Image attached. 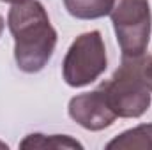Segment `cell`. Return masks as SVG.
Masks as SVG:
<instances>
[{"label":"cell","instance_id":"obj_10","mask_svg":"<svg viewBox=\"0 0 152 150\" xmlns=\"http://www.w3.org/2000/svg\"><path fill=\"white\" fill-rule=\"evenodd\" d=\"M4 27H5V21H4V18H2V14H0V36H2V32H4Z\"/></svg>","mask_w":152,"mask_h":150},{"label":"cell","instance_id":"obj_4","mask_svg":"<svg viewBox=\"0 0 152 150\" xmlns=\"http://www.w3.org/2000/svg\"><path fill=\"white\" fill-rule=\"evenodd\" d=\"M108 67L106 46L99 30H90L73 41L64 62L62 76L64 81L73 87L81 88L94 83Z\"/></svg>","mask_w":152,"mask_h":150},{"label":"cell","instance_id":"obj_1","mask_svg":"<svg viewBox=\"0 0 152 150\" xmlns=\"http://www.w3.org/2000/svg\"><path fill=\"white\" fill-rule=\"evenodd\" d=\"M7 27L14 39V60L18 69L27 74L42 71L57 46V30L44 5L39 0L12 4L7 14Z\"/></svg>","mask_w":152,"mask_h":150},{"label":"cell","instance_id":"obj_8","mask_svg":"<svg viewBox=\"0 0 152 150\" xmlns=\"http://www.w3.org/2000/svg\"><path fill=\"white\" fill-rule=\"evenodd\" d=\"M21 149H55V150H60V149H83V145L67 136V134H41V133H34V134H28L25 136V140H21L20 143Z\"/></svg>","mask_w":152,"mask_h":150},{"label":"cell","instance_id":"obj_7","mask_svg":"<svg viewBox=\"0 0 152 150\" xmlns=\"http://www.w3.org/2000/svg\"><path fill=\"white\" fill-rule=\"evenodd\" d=\"M67 12L76 20H99L110 14L113 0H62Z\"/></svg>","mask_w":152,"mask_h":150},{"label":"cell","instance_id":"obj_6","mask_svg":"<svg viewBox=\"0 0 152 150\" xmlns=\"http://www.w3.org/2000/svg\"><path fill=\"white\" fill-rule=\"evenodd\" d=\"M108 150H152V124L127 129L106 143Z\"/></svg>","mask_w":152,"mask_h":150},{"label":"cell","instance_id":"obj_3","mask_svg":"<svg viewBox=\"0 0 152 150\" xmlns=\"http://www.w3.org/2000/svg\"><path fill=\"white\" fill-rule=\"evenodd\" d=\"M122 58H138L147 53L152 32L149 0H113L110 11Z\"/></svg>","mask_w":152,"mask_h":150},{"label":"cell","instance_id":"obj_2","mask_svg":"<svg viewBox=\"0 0 152 150\" xmlns=\"http://www.w3.org/2000/svg\"><path fill=\"white\" fill-rule=\"evenodd\" d=\"M142 58H122L113 76L101 85L110 108L120 118H138L151 106L152 92L142 76Z\"/></svg>","mask_w":152,"mask_h":150},{"label":"cell","instance_id":"obj_9","mask_svg":"<svg viewBox=\"0 0 152 150\" xmlns=\"http://www.w3.org/2000/svg\"><path fill=\"white\" fill-rule=\"evenodd\" d=\"M142 76H143L145 85L152 92V57L151 55H143V58H142Z\"/></svg>","mask_w":152,"mask_h":150},{"label":"cell","instance_id":"obj_11","mask_svg":"<svg viewBox=\"0 0 152 150\" xmlns=\"http://www.w3.org/2000/svg\"><path fill=\"white\" fill-rule=\"evenodd\" d=\"M0 2H7V4H21L25 0H0Z\"/></svg>","mask_w":152,"mask_h":150},{"label":"cell","instance_id":"obj_5","mask_svg":"<svg viewBox=\"0 0 152 150\" xmlns=\"http://www.w3.org/2000/svg\"><path fill=\"white\" fill-rule=\"evenodd\" d=\"M67 113L78 125L87 131H103L117 120V115L110 108L101 87L97 90L71 97Z\"/></svg>","mask_w":152,"mask_h":150}]
</instances>
